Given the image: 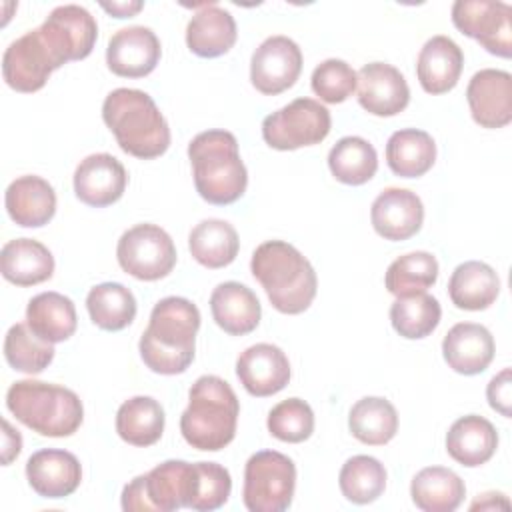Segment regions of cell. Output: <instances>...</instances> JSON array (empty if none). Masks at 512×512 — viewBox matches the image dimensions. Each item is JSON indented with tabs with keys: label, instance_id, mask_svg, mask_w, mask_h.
I'll return each mask as SVG.
<instances>
[{
	"label": "cell",
	"instance_id": "6da1fadb",
	"mask_svg": "<svg viewBox=\"0 0 512 512\" xmlns=\"http://www.w3.org/2000/svg\"><path fill=\"white\" fill-rule=\"evenodd\" d=\"M200 310L188 298L168 296L156 302L140 336V358L156 374L174 376L188 370L196 352Z\"/></svg>",
	"mask_w": 512,
	"mask_h": 512
},
{
	"label": "cell",
	"instance_id": "7a4b0ae2",
	"mask_svg": "<svg viewBox=\"0 0 512 512\" xmlns=\"http://www.w3.org/2000/svg\"><path fill=\"white\" fill-rule=\"evenodd\" d=\"M252 276L264 288L270 304L282 314L308 310L318 278L308 258L284 240L262 242L250 260Z\"/></svg>",
	"mask_w": 512,
	"mask_h": 512
},
{
	"label": "cell",
	"instance_id": "3957f363",
	"mask_svg": "<svg viewBox=\"0 0 512 512\" xmlns=\"http://www.w3.org/2000/svg\"><path fill=\"white\" fill-rule=\"evenodd\" d=\"M102 120L118 146L140 160L162 156L170 146V128L150 94L136 88H116L102 104Z\"/></svg>",
	"mask_w": 512,
	"mask_h": 512
},
{
	"label": "cell",
	"instance_id": "277c9868",
	"mask_svg": "<svg viewBox=\"0 0 512 512\" xmlns=\"http://www.w3.org/2000/svg\"><path fill=\"white\" fill-rule=\"evenodd\" d=\"M240 402L232 386L220 376H200L190 392L188 406L180 416L184 440L204 452H218L236 436Z\"/></svg>",
	"mask_w": 512,
	"mask_h": 512
},
{
	"label": "cell",
	"instance_id": "5b68a950",
	"mask_svg": "<svg viewBox=\"0 0 512 512\" xmlns=\"http://www.w3.org/2000/svg\"><path fill=\"white\" fill-rule=\"evenodd\" d=\"M196 192L210 204L226 206L242 198L248 172L238 152V140L228 130H206L188 144Z\"/></svg>",
	"mask_w": 512,
	"mask_h": 512
},
{
	"label": "cell",
	"instance_id": "8992f818",
	"mask_svg": "<svg viewBox=\"0 0 512 512\" xmlns=\"http://www.w3.org/2000/svg\"><path fill=\"white\" fill-rule=\"evenodd\" d=\"M6 408L40 436H72L82 420L84 406L70 388L40 380H18L6 392Z\"/></svg>",
	"mask_w": 512,
	"mask_h": 512
},
{
	"label": "cell",
	"instance_id": "52a82bcc",
	"mask_svg": "<svg viewBox=\"0 0 512 512\" xmlns=\"http://www.w3.org/2000/svg\"><path fill=\"white\" fill-rule=\"evenodd\" d=\"M196 464L166 460L148 474L136 476L122 490V510L126 512H172L190 508L196 494Z\"/></svg>",
	"mask_w": 512,
	"mask_h": 512
},
{
	"label": "cell",
	"instance_id": "ba28073f",
	"mask_svg": "<svg viewBox=\"0 0 512 512\" xmlns=\"http://www.w3.org/2000/svg\"><path fill=\"white\" fill-rule=\"evenodd\" d=\"M296 488L294 462L276 450L252 454L244 468L242 500L250 512H284Z\"/></svg>",
	"mask_w": 512,
	"mask_h": 512
},
{
	"label": "cell",
	"instance_id": "9c48e42d",
	"mask_svg": "<svg viewBox=\"0 0 512 512\" xmlns=\"http://www.w3.org/2000/svg\"><path fill=\"white\" fill-rule=\"evenodd\" d=\"M332 126L326 106L312 98H296L262 120V138L274 150H298L320 144Z\"/></svg>",
	"mask_w": 512,
	"mask_h": 512
},
{
	"label": "cell",
	"instance_id": "30bf717a",
	"mask_svg": "<svg viewBox=\"0 0 512 512\" xmlns=\"http://www.w3.org/2000/svg\"><path fill=\"white\" fill-rule=\"evenodd\" d=\"M116 258L126 274L144 282H154L172 272L176 264V246L164 228L144 222L120 236Z\"/></svg>",
	"mask_w": 512,
	"mask_h": 512
},
{
	"label": "cell",
	"instance_id": "8fae6325",
	"mask_svg": "<svg viewBox=\"0 0 512 512\" xmlns=\"http://www.w3.org/2000/svg\"><path fill=\"white\" fill-rule=\"evenodd\" d=\"M452 24L468 38L480 42L490 54L510 58L512 54V8L496 0H456Z\"/></svg>",
	"mask_w": 512,
	"mask_h": 512
},
{
	"label": "cell",
	"instance_id": "7c38bea8",
	"mask_svg": "<svg viewBox=\"0 0 512 512\" xmlns=\"http://www.w3.org/2000/svg\"><path fill=\"white\" fill-rule=\"evenodd\" d=\"M38 30L60 66L86 58L98 38L94 16L78 4L54 8Z\"/></svg>",
	"mask_w": 512,
	"mask_h": 512
},
{
	"label": "cell",
	"instance_id": "4fadbf2b",
	"mask_svg": "<svg viewBox=\"0 0 512 512\" xmlns=\"http://www.w3.org/2000/svg\"><path fill=\"white\" fill-rule=\"evenodd\" d=\"M56 68H60V64L38 28L16 38L2 56V76L6 84L24 94L40 90Z\"/></svg>",
	"mask_w": 512,
	"mask_h": 512
},
{
	"label": "cell",
	"instance_id": "5bb4252c",
	"mask_svg": "<svg viewBox=\"0 0 512 512\" xmlns=\"http://www.w3.org/2000/svg\"><path fill=\"white\" fill-rule=\"evenodd\" d=\"M302 72V52L288 36L266 38L252 54L250 82L266 94L276 96L294 86Z\"/></svg>",
	"mask_w": 512,
	"mask_h": 512
},
{
	"label": "cell",
	"instance_id": "9a60e30c",
	"mask_svg": "<svg viewBox=\"0 0 512 512\" xmlns=\"http://www.w3.org/2000/svg\"><path fill=\"white\" fill-rule=\"evenodd\" d=\"M358 102L374 116H396L410 102V88L404 74L386 62L364 64L356 72Z\"/></svg>",
	"mask_w": 512,
	"mask_h": 512
},
{
	"label": "cell",
	"instance_id": "2e32d148",
	"mask_svg": "<svg viewBox=\"0 0 512 512\" xmlns=\"http://www.w3.org/2000/svg\"><path fill=\"white\" fill-rule=\"evenodd\" d=\"M128 174L112 154H90L74 170V194L80 202L104 208L118 202L126 190Z\"/></svg>",
	"mask_w": 512,
	"mask_h": 512
},
{
	"label": "cell",
	"instance_id": "e0dca14e",
	"mask_svg": "<svg viewBox=\"0 0 512 512\" xmlns=\"http://www.w3.org/2000/svg\"><path fill=\"white\" fill-rule=\"evenodd\" d=\"M470 114L482 128H504L512 122V76L506 70L484 68L466 88Z\"/></svg>",
	"mask_w": 512,
	"mask_h": 512
},
{
	"label": "cell",
	"instance_id": "ac0fdd59",
	"mask_svg": "<svg viewBox=\"0 0 512 512\" xmlns=\"http://www.w3.org/2000/svg\"><path fill=\"white\" fill-rule=\"evenodd\" d=\"M370 220L376 234L384 240H408L422 228L424 204L416 192L390 186L372 202Z\"/></svg>",
	"mask_w": 512,
	"mask_h": 512
},
{
	"label": "cell",
	"instance_id": "d6986e66",
	"mask_svg": "<svg viewBox=\"0 0 512 512\" xmlns=\"http://www.w3.org/2000/svg\"><path fill=\"white\" fill-rule=\"evenodd\" d=\"M160 54V40L148 26H128L108 40L106 64L116 76L142 78L156 68Z\"/></svg>",
	"mask_w": 512,
	"mask_h": 512
},
{
	"label": "cell",
	"instance_id": "ffe728a7",
	"mask_svg": "<svg viewBox=\"0 0 512 512\" xmlns=\"http://www.w3.org/2000/svg\"><path fill=\"white\" fill-rule=\"evenodd\" d=\"M236 376L248 394L266 398L290 382L288 356L274 344L248 346L236 360Z\"/></svg>",
	"mask_w": 512,
	"mask_h": 512
},
{
	"label": "cell",
	"instance_id": "44dd1931",
	"mask_svg": "<svg viewBox=\"0 0 512 512\" xmlns=\"http://www.w3.org/2000/svg\"><path fill=\"white\" fill-rule=\"evenodd\" d=\"M26 478L38 496L66 498L80 486L82 466L68 450L44 448L28 458Z\"/></svg>",
	"mask_w": 512,
	"mask_h": 512
},
{
	"label": "cell",
	"instance_id": "7402d4cb",
	"mask_svg": "<svg viewBox=\"0 0 512 512\" xmlns=\"http://www.w3.org/2000/svg\"><path fill=\"white\" fill-rule=\"evenodd\" d=\"M442 356L458 374H480L494 358V338L482 324L458 322L442 340Z\"/></svg>",
	"mask_w": 512,
	"mask_h": 512
},
{
	"label": "cell",
	"instance_id": "603a6c76",
	"mask_svg": "<svg viewBox=\"0 0 512 512\" xmlns=\"http://www.w3.org/2000/svg\"><path fill=\"white\" fill-rule=\"evenodd\" d=\"M4 204L18 226L40 228L56 214V192L48 180L28 174L8 184Z\"/></svg>",
	"mask_w": 512,
	"mask_h": 512
},
{
	"label": "cell",
	"instance_id": "cb8c5ba5",
	"mask_svg": "<svg viewBox=\"0 0 512 512\" xmlns=\"http://www.w3.org/2000/svg\"><path fill=\"white\" fill-rule=\"evenodd\" d=\"M462 48L448 36L438 34L426 40L416 60L418 82L428 94L450 92L462 74Z\"/></svg>",
	"mask_w": 512,
	"mask_h": 512
},
{
	"label": "cell",
	"instance_id": "d4e9b609",
	"mask_svg": "<svg viewBox=\"0 0 512 512\" xmlns=\"http://www.w3.org/2000/svg\"><path fill=\"white\" fill-rule=\"evenodd\" d=\"M210 312L214 322L232 336L250 334L262 316L260 300L240 282H222L210 294Z\"/></svg>",
	"mask_w": 512,
	"mask_h": 512
},
{
	"label": "cell",
	"instance_id": "484cf974",
	"mask_svg": "<svg viewBox=\"0 0 512 512\" xmlns=\"http://www.w3.org/2000/svg\"><path fill=\"white\" fill-rule=\"evenodd\" d=\"M236 20L218 4H206L186 26V46L200 58H216L236 44Z\"/></svg>",
	"mask_w": 512,
	"mask_h": 512
},
{
	"label": "cell",
	"instance_id": "4316f807",
	"mask_svg": "<svg viewBox=\"0 0 512 512\" xmlns=\"http://www.w3.org/2000/svg\"><path fill=\"white\" fill-rule=\"evenodd\" d=\"M498 448V432L490 420L478 414L458 418L446 434L448 454L462 466L486 464Z\"/></svg>",
	"mask_w": 512,
	"mask_h": 512
},
{
	"label": "cell",
	"instance_id": "83f0119b",
	"mask_svg": "<svg viewBox=\"0 0 512 512\" xmlns=\"http://www.w3.org/2000/svg\"><path fill=\"white\" fill-rule=\"evenodd\" d=\"M0 270L16 286H34L54 274V256L34 238H14L2 246Z\"/></svg>",
	"mask_w": 512,
	"mask_h": 512
},
{
	"label": "cell",
	"instance_id": "f1b7e54d",
	"mask_svg": "<svg viewBox=\"0 0 512 512\" xmlns=\"http://www.w3.org/2000/svg\"><path fill=\"white\" fill-rule=\"evenodd\" d=\"M500 294V278L492 266L468 260L454 268L448 280V296L460 310H486Z\"/></svg>",
	"mask_w": 512,
	"mask_h": 512
},
{
	"label": "cell",
	"instance_id": "f546056e",
	"mask_svg": "<svg viewBox=\"0 0 512 512\" xmlns=\"http://www.w3.org/2000/svg\"><path fill=\"white\" fill-rule=\"evenodd\" d=\"M410 496L416 508L424 512H452L462 504L466 486L450 468L428 466L412 478Z\"/></svg>",
	"mask_w": 512,
	"mask_h": 512
},
{
	"label": "cell",
	"instance_id": "4dcf8cb0",
	"mask_svg": "<svg viewBox=\"0 0 512 512\" xmlns=\"http://www.w3.org/2000/svg\"><path fill=\"white\" fill-rule=\"evenodd\" d=\"M26 324L50 344L64 342L76 332L74 302L60 292H40L26 306Z\"/></svg>",
	"mask_w": 512,
	"mask_h": 512
},
{
	"label": "cell",
	"instance_id": "1f68e13d",
	"mask_svg": "<svg viewBox=\"0 0 512 512\" xmlns=\"http://www.w3.org/2000/svg\"><path fill=\"white\" fill-rule=\"evenodd\" d=\"M386 162L400 178H418L436 162L434 138L418 128L396 130L386 142Z\"/></svg>",
	"mask_w": 512,
	"mask_h": 512
},
{
	"label": "cell",
	"instance_id": "d6a6232c",
	"mask_svg": "<svg viewBox=\"0 0 512 512\" xmlns=\"http://www.w3.org/2000/svg\"><path fill=\"white\" fill-rule=\"evenodd\" d=\"M192 258L206 268H224L234 262L240 250L238 232L220 218H208L196 224L188 236Z\"/></svg>",
	"mask_w": 512,
	"mask_h": 512
},
{
	"label": "cell",
	"instance_id": "836d02e7",
	"mask_svg": "<svg viewBox=\"0 0 512 512\" xmlns=\"http://www.w3.org/2000/svg\"><path fill=\"white\" fill-rule=\"evenodd\" d=\"M164 408L152 396H134L116 412V432L132 446H152L164 432Z\"/></svg>",
	"mask_w": 512,
	"mask_h": 512
},
{
	"label": "cell",
	"instance_id": "e575fe53",
	"mask_svg": "<svg viewBox=\"0 0 512 512\" xmlns=\"http://www.w3.org/2000/svg\"><path fill=\"white\" fill-rule=\"evenodd\" d=\"M348 428L356 440L368 446H384L398 432V414L390 400L380 396L360 398L348 414Z\"/></svg>",
	"mask_w": 512,
	"mask_h": 512
},
{
	"label": "cell",
	"instance_id": "d590c367",
	"mask_svg": "<svg viewBox=\"0 0 512 512\" xmlns=\"http://www.w3.org/2000/svg\"><path fill=\"white\" fill-rule=\"evenodd\" d=\"M90 320L108 332L124 330L136 318V298L120 282H102L86 296Z\"/></svg>",
	"mask_w": 512,
	"mask_h": 512
},
{
	"label": "cell",
	"instance_id": "8d00e7d4",
	"mask_svg": "<svg viewBox=\"0 0 512 512\" xmlns=\"http://www.w3.org/2000/svg\"><path fill=\"white\" fill-rule=\"evenodd\" d=\"M328 168L338 182L360 186L376 174L378 156L368 140L360 136H344L332 146L328 154Z\"/></svg>",
	"mask_w": 512,
	"mask_h": 512
},
{
	"label": "cell",
	"instance_id": "74e56055",
	"mask_svg": "<svg viewBox=\"0 0 512 512\" xmlns=\"http://www.w3.org/2000/svg\"><path fill=\"white\" fill-rule=\"evenodd\" d=\"M438 280V260L430 252L416 250L398 256L386 270L384 284L396 298L426 292Z\"/></svg>",
	"mask_w": 512,
	"mask_h": 512
},
{
	"label": "cell",
	"instance_id": "f35d334b",
	"mask_svg": "<svg viewBox=\"0 0 512 512\" xmlns=\"http://www.w3.org/2000/svg\"><path fill=\"white\" fill-rule=\"evenodd\" d=\"M338 484L346 500L354 504H370L380 498L386 488V468L378 458L358 454L344 462Z\"/></svg>",
	"mask_w": 512,
	"mask_h": 512
},
{
	"label": "cell",
	"instance_id": "ab89813d",
	"mask_svg": "<svg viewBox=\"0 0 512 512\" xmlns=\"http://www.w3.org/2000/svg\"><path fill=\"white\" fill-rule=\"evenodd\" d=\"M442 308L438 300L426 292L396 298L390 306V322L394 330L408 340L426 338L440 322Z\"/></svg>",
	"mask_w": 512,
	"mask_h": 512
},
{
	"label": "cell",
	"instance_id": "60d3db41",
	"mask_svg": "<svg viewBox=\"0 0 512 512\" xmlns=\"http://www.w3.org/2000/svg\"><path fill=\"white\" fill-rule=\"evenodd\" d=\"M6 362L24 374H40L54 360V344L42 340L28 324H14L4 338Z\"/></svg>",
	"mask_w": 512,
	"mask_h": 512
},
{
	"label": "cell",
	"instance_id": "b9f144b4",
	"mask_svg": "<svg viewBox=\"0 0 512 512\" xmlns=\"http://www.w3.org/2000/svg\"><path fill=\"white\" fill-rule=\"evenodd\" d=\"M266 426L274 438L282 442L298 444L312 436L314 412L308 402L300 398H286L268 412Z\"/></svg>",
	"mask_w": 512,
	"mask_h": 512
},
{
	"label": "cell",
	"instance_id": "7bdbcfd3",
	"mask_svg": "<svg viewBox=\"0 0 512 512\" xmlns=\"http://www.w3.org/2000/svg\"><path fill=\"white\" fill-rule=\"evenodd\" d=\"M310 84L320 100L328 104H340L356 90V72L348 62L328 58L314 68Z\"/></svg>",
	"mask_w": 512,
	"mask_h": 512
},
{
	"label": "cell",
	"instance_id": "ee69618b",
	"mask_svg": "<svg viewBox=\"0 0 512 512\" xmlns=\"http://www.w3.org/2000/svg\"><path fill=\"white\" fill-rule=\"evenodd\" d=\"M196 494L190 502L192 510L210 512L224 506L232 492L230 472L216 462H196Z\"/></svg>",
	"mask_w": 512,
	"mask_h": 512
},
{
	"label": "cell",
	"instance_id": "f6af8a7d",
	"mask_svg": "<svg viewBox=\"0 0 512 512\" xmlns=\"http://www.w3.org/2000/svg\"><path fill=\"white\" fill-rule=\"evenodd\" d=\"M486 398H488V404H490L496 412H500L504 418H510V414H512V410H510V404H512L510 368H504L500 374H496V376L488 382Z\"/></svg>",
	"mask_w": 512,
	"mask_h": 512
},
{
	"label": "cell",
	"instance_id": "bcb514c9",
	"mask_svg": "<svg viewBox=\"0 0 512 512\" xmlns=\"http://www.w3.org/2000/svg\"><path fill=\"white\" fill-rule=\"evenodd\" d=\"M2 428H4V444H2V464L8 466L22 450V436L18 430H14L10 426L8 420H2Z\"/></svg>",
	"mask_w": 512,
	"mask_h": 512
},
{
	"label": "cell",
	"instance_id": "7dc6e473",
	"mask_svg": "<svg viewBox=\"0 0 512 512\" xmlns=\"http://www.w3.org/2000/svg\"><path fill=\"white\" fill-rule=\"evenodd\" d=\"M100 6H102L108 14H112L114 18H130V16L138 14L144 4H142V2H112V4L102 2Z\"/></svg>",
	"mask_w": 512,
	"mask_h": 512
}]
</instances>
